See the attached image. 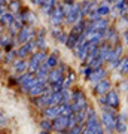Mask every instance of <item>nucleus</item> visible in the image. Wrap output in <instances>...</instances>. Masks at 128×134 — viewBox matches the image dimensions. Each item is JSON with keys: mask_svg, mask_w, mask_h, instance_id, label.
I'll return each instance as SVG.
<instances>
[{"mask_svg": "<svg viewBox=\"0 0 128 134\" xmlns=\"http://www.w3.org/2000/svg\"><path fill=\"white\" fill-rule=\"evenodd\" d=\"M63 12L66 15V23L67 24L75 25L77 21H81L84 18L81 10V3H63L61 5Z\"/></svg>", "mask_w": 128, "mask_h": 134, "instance_id": "nucleus-1", "label": "nucleus"}, {"mask_svg": "<svg viewBox=\"0 0 128 134\" xmlns=\"http://www.w3.org/2000/svg\"><path fill=\"white\" fill-rule=\"evenodd\" d=\"M116 116L115 115L113 109H109V107H106L103 109V113H101V124L104 127L109 133H113V130L116 128Z\"/></svg>", "mask_w": 128, "mask_h": 134, "instance_id": "nucleus-2", "label": "nucleus"}, {"mask_svg": "<svg viewBox=\"0 0 128 134\" xmlns=\"http://www.w3.org/2000/svg\"><path fill=\"white\" fill-rule=\"evenodd\" d=\"M46 58H48V55H46L45 51H37V52H34L33 55L30 57V61H29V73L36 75V72L39 70V67L46 61Z\"/></svg>", "mask_w": 128, "mask_h": 134, "instance_id": "nucleus-3", "label": "nucleus"}, {"mask_svg": "<svg viewBox=\"0 0 128 134\" xmlns=\"http://www.w3.org/2000/svg\"><path fill=\"white\" fill-rule=\"evenodd\" d=\"M70 103H71V106H73V113L88 107L86 97H85V94H84L81 90H76V91L71 92V100H70Z\"/></svg>", "mask_w": 128, "mask_h": 134, "instance_id": "nucleus-4", "label": "nucleus"}, {"mask_svg": "<svg viewBox=\"0 0 128 134\" xmlns=\"http://www.w3.org/2000/svg\"><path fill=\"white\" fill-rule=\"evenodd\" d=\"M36 31H34L30 25H24L23 29L19 30V33L16 34V40L15 42L19 43V45H24V43H29L31 40H36Z\"/></svg>", "mask_w": 128, "mask_h": 134, "instance_id": "nucleus-5", "label": "nucleus"}, {"mask_svg": "<svg viewBox=\"0 0 128 134\" xmlns=\"http://www.w3.org/2000/svg\"><path fill=\"white\" fill-rule=\"evenodd\" d=\"M37 48V45H36V40H31V42H29V43H24V45H21L18 49H15L16 51V57L18 58H25V57H29L30 54L33 55L36 51L34 49Z\"/></svg>", "mask_w": 128, "mask_h": 134, "instance_id": "nucleus-6", "label": "nucleus"}, {"mask_svg": "<svg viewBox=\"0 0 128 134\" xmlns=\"http://www.w3.org/2000/svg\"><path fill=\"white\" fill-rule=\"evenodd\" d=\"M64 19H66V15H64V12H63L61 5H58L57 8L49 14V21H51V24H52L54 27L61 25L63 23H64Z\"/></svg>", "mask_w": 128, "mask_h": 134, "instance_id": "nucleus-7", "label": "nucleus"}, {"mask_svg": "<svg viewBox=\"0 0 128 134\" xmlns=\"http://www.w3.org/2000/svg\"><path fill=\"white\" fill-rule=\"evenodd\" d=\"M107 29H109V19L106 18H98L95 21H90L88 25H86V30H92V31H103L104 33Z\"/></svg>", "mask_w": 128, "mask_h": 134, "instance_id": "nucleus-8", "label": "nucleus"}, {"mask_svg": "<svg viewBox=\"0 0 128 134\" xmlns=\"http://www.w3.org/2000/svg\"><path fill=\"white\" fill-rule=\"evenodd\" d=\"M46 86H48V82H42V81H37V79H36V82L31 85V88H30L27 92H29L31 97L43 96L45 91H46Z\"/></svg>", "mask_w": 128, "mask_h": 134, "instance_id": "nucleus-9", "label": "nucleus"}, {"mask_svg": "<svg viewBox=\"0 0 128 134\" xmlns=\"http://www.w3.org/2000/svg\"><path fill=\"white\" fill-rule=\"evenodd\" d=\"M34 82H36V75H31V73H23V75H19V77H18L19 86H23L25 91H29Z\"/></svg>", "mask_w": 128, "mask_h": 134, "instance_id": "nucleus-10", "label": "nucleus"}, {"mask_svg": "<svg viewBox=\"0 0 128 134\" xmlns=\"http://www.w3.org/2000/svg\"><path fill=\"white\" fill-rule=\"evenodd\" d=\"M70 128V116H58L54 119V130L55 131H67Z\"/></svg>", "mask_w": 128, "mask_h": 134, "instance_id": "nucleus-11", "label": "nucleus"}, {"mask_svg": "<svg viewBox=\"0 0 128 134\" xmlns=\"http://www.w3.org/2000/svg\"><path fill=\"white\" fill-rule=\"evenodd\" d=\"M104 98H106V107H109V109H118L119 107V96L116 91L112 90L104 96Z\"/></svg>", "mask_w": 128, "mask_h": 134, "instance_id": "nucleus-12", "label": "nucleus"}, {"mask_svg": "<svg viewBox=\"0 0 128 134\" xmlns=\"http://www.w3.org/2000/svg\"><path fill=\"white\" fill-rule=\"evenodd\" d=\"M94 91H95V94H97V96H100V97H101V96H106L107 92L112 91V83H110L107 79H104V81L98 82V83L95 85Z\"/></svg>", "mask_w": 128, "mask_h": 134, "instance_id": "nucleus-13", "label": "nucleus"}, {"mask_svg": "<svg viewBox=\"0 0 128 134\" xmlns=\"http://www.w3.org/2000/svg\"><path fill=\"white\" fill-rule=\"evenodd\" d=\"M43 116L46 118V119H57L58 116H61V110H60V104L58 106H51V107H46V109H43Z\"/></svg>", "mask_w": 128, "mask_h": 134, "instance_id": "nucleus-14", "label": "nucleus"}, {"mask_svg": "<svg viewBox=\"0 0 128 134\" xmlns=\"http://www.w3.org/2000/svg\"><path fill=\"white\" fill-rule=\"evenodd\" d=\"M98 6H95V2L94 0H84L81 3V10H82V15H84V18L88 16L91 12H94Z\"/></svg>", "mask_w": 128, "mask_h": 134, "instance_id": "nucleus-15", "label": "nucleus"}, {"mask_svg": "<svg viewBox=\"0 0 128 134\" xmlns=\"http://www.w3.org/2000/svg\"><path fill=\"white\" fill-rule=\"evenodd\" d=\"M12 69H14L15 73H18V75H23L25 70H29V63L23 60V58H16L14 63H12Z\"/></svg>", "mask_w": 128, "mask_h": 134, "instance_id": "nucleus-16", "label": "nucleus"}, {"mask_svg": "<svg viewBox=\"0 0 128 134\" xmlns=\"http://www.w3.org/2000/svg\"><path fill=\"white\" fill-rule=\"evenodd\" d=\"M49 73H51V69L46 63H43L42 66L39 67V70L36 72V79L42 82H48V77H49Z\"/></svg>", "mask_w": 128, "mask_h": 134, "instance_id": "nucleus-17", "label": "nucleus"}, {"mask_svg": "<svg viewBox=\"0 0 128 134\" xmlns=\"http://www.w3.org/2000/svg\"><path fill=\"white\" fill-rule=\"evenodd\" d=\"M127 0H116L113 3V8H112V12L113 14H119V15H127Z\"/></svg>", "mask_w": 128, "mask_h": 134, "instance_id": "nucleus-18", "label": "nucleus"}, {"mask_svg": "<svg viewBox=\"0 0 128 134\" xmlns=\"http://www.w3.org/2000/svg\"><path fill=\"white\" fill-rule=\"evenodd\" d=\"M106 76H107V72H106L104 69L101 67V69H97V70H94V72H92V75H91V77L88 79V81H90V82H94L95 85H97L98 82L104 81Z\"/></svg>", "mask_w": 128, "mask_h": 134, "instance_id": "nucleus-19", "label": "nucleus"}, {"mask_svg": "<svg viewBox=\"0 0 128 134\" xmlns=\"http://www.w3.org/2000/svg\"><path fill=\"white\" fill-rule=\"evenodd\" d=\"M115 131L119 134L127 133V119H125V115L124 113H119L116 116V128H115Z\"/></svg>", "mask_w": 128, "mask_h": 134, "instance_id": "nucleus-20", "label": "nucleus"}, {"mask_svg": "<svg viewBox=\"0 0 128 134\" xmlns=\"http://www.w3.org/2000/svg\"><path fill=\"white\" fill-rule=\"evenodd\" d=\"M0 21H2V27H10V24L15 21V16L10 12L3 10L2 15H0Z\"/></svg>", "mask_w": 128, "mask_h": 134, "instance_id": "nucleus-21", "label": "nucleus"}, {"mask_svg": "<svg viewBox=\"0 0 128 134\" xmlns=\"http://www.w3.org/2000/svg\"><path fill=\"white\" fill-rule=\"evenodd\" d=\"M52 36H54V39H57L58 42L67 43V37H69V34H66L63 30L58 29V27H54V29H52Z\"/></svg>", "mask_w": 128, "mask_h": 134, "instance_id": "nucleus-22", "label": "nucleus"}, {"mask_svg": "<svg viewBox=\"0 0 128 134\" xmlns=\"http://www.w3.org/2000/svg\"><path fill=\"white\" fill-rule=\"evenodd\" d=\"M48 101H49V96L48 94H43V96H39V97H34V104L40 107V109H46L48 107Z\"/></svg>", "mask_w": 128, "mask_h": 134, "instance_id": "nucleus-23", "label": "nucleus"}, {"mask_svg": "<svg viewBox=\"0 0 128 134\" xmlns=\"http://www.w3.org/2000/svg\"><path fill=\"white\" fill-rule=\"evenodd\" d=\"M45 63L49 66V69H51V70H52V69H55V67H58V66H60V61H58V54L57 52L49 54Z\"/></svg>", "mask_w": 128, "mask_h": 134, "instance_id": "nucleus-24", "label": "nucleus"}, {"mask_svg": "<svg viewBox=\"0 0 128 134\" xmlns=\"http://www.w3.org/2000/svg\"><path fill=\"white\" fill-rule=\"evenodd\" d=\"M57 6H58V5H57V0H48L46 3L42 6V10L45 12V14L49 15L54 9H55V8H57Z\"/></svg>", "mask_w": 128, "mask_h": 134, "instance_id": "nucleus-25", "label": "nucleus"}, {"mask_svg": "<svg viewBox=\"0 0 128 134\" xmlns=\"http://www.w3.org/2000/svg\"><path fill=\"white\" fill-rule=\"evenodd\" d=\"M36 45H37L39 51H45L46 49V42H45V36H43V31L39 33V36L36 37Z\"/></svg>", "mask_w": 128, "mask_h": 134, "instance_id": "nucleus-26", "label": "nucleus"}, {"mask_svg": "<svg viewBox=\"0 0 128 134\" xmlns=\"http://www.w3.org/2000/svg\"><path fill=\"white\" fill-rule=\"evenodd\" d=\"M40 128H42V131H51V130H54V121L51 119H42L40 121Z\"/></svg>", "mask_w": 128, "mask_h": 134, "instance_id": "nucleus-27", "label": "nucleus"}, {"mask_svg": "<svg viewBox=\"0 0 128 134\" xmlns=\"http://www.w3.org/2000/svg\"><path fill=\"white\" fill-rule=\"evenodd\" d=\"M97 12H98V15L103 18V16H106V15H109L110 12H112V9L109 8V5H106V3H101V5L97 8Z\"/></svg>", "mask_w": 128, "mask_h": 134, "instance_id": "nucleus-28", "label": "nucleus"}, {"mask_svg": "<svg viewBox=\"0 0 128 134\" xmlns=\"http://www.w3.org/2000/svg\"><path fill=\"white\" fill-rule=\"evenodd\" d=\"M75 79H76V75H75V72H69L64 76V88H69V86H71V83L75 82Z\"/></svg>", "mask_w": 128, "mask_h": 134, "instance_id": "nucleus-29", "label": "nucleus"}, {"mask_svg": "<svg viewBox=\"0 0 128 134\" xmlns=\"http://www.w3.org/2000/svg\"><path fill=\"white\" fill-rule=\"evenodd\" d=\"M9 8H10V10H12V14H19V9H21V3H19V0L10 2Z\"/></svg>", "mask_w": 128, "mask_h": 134, "instance_id": "nucleus-30", "label": "nucleus"}, {"mask_svg": "<svg viewBox=\"0 0 128 134\" xmlns=\"http://www.w3.org/2000/svg\"><path fill=\"white\" fill-rule=\"evenodd\" d=\"M84 128H85V124H77V125H75L73 128L69 130V133L70 134H82L84 133Z\"/></svg>", "mask_w": 128, "mask_h": 134, "instance_id": "nucleus-31", "label": "nucleus"}, {"mask_svg": "<svg viewBox=\"0 0 128 134\" xmlns=\"http://www.w3.org/2000/svg\"><path fill=\"white\" fill-rule=\"evenodd\" d=\"M119 72L122 75H127L128 73V57L127 58H122V61L119 64Z\"/></svg>", "mask_w": 128, "mask_h": 134, "instance_id": "nucleus-32", "label": "nucleus"}, {"mask_svg": "<svg viewBox=\"0 0 128 134\" xmlns=\"http://www.w3.org/2000/svg\"><path fill=\"white\" fill-rule=\"evenodd\" d=\"M9 45H10V37H9V36H2V48L5 49L6 52H8V51H10Z\"/></svg>", "mask_w": 128, "mask_h": 134, "instance_id": "nucleus-33", "label": "nucleus"}, {"mask_svg": "<svg viewBox=\"0 0 128 134\" xmlns=\"http://www.w3.org/2000/svg\"><path fill=\"white\" fill-rule=\"evenodd\" d=\"M31 2H33V3H34L36 6H40V8H42V6L45 5V3H46L48 0H31Z\"/></svg>", "mask_w": 128, "mask_h": 134, "instance_id": "nucleus-34", "label": "nucleus"}, {"mask_svg": "<svg viewBox=\"0 0 128 134\" xmlns=\"http://www.w3.org/2000/svg\"><path fill=\"white\" fill-rule=\"evenodd\" d=\"M124 39H125V43L128 45V30L125 31V33H124Z\"/></svg>", "mask_w": 128, "mask_h": 134, "instance_id": "nucleus-35", "label": "nucleus"}, {"mask_svg": "<svg viewBox=\"0 0 128 134\" xmlns=\"http://www.w3.org/2000/svg\"><path fill=\"white\" fill-rule=\"evenodd\" d=\"M76 0H64V3H75Z\"/></svg>", "mask_w": 128, "mask_h": 134, "instance_id": "nucleus-36", "label": "nucleus"}, {"mask_svg": "<svg viewBox=\"0 0 128 134\" xmlns=\"http://www.w3.org/2000/svg\"><path fill=\"white\" fill-rule=\"evenodd\" d=\"M58 134H70V133H69V130H67V131H58Z\"/></svg>", "mask_w": 128, "mask_h": 134, "instance_id": "nucleus-37", "label": "nucleus"}, {"mask_svg": "<svg viewBox=\"0 0 128 134\" xmlns=\"http://www.w3.org/2000/svg\"><path fill=\"white\" fill-rule=\"evenodd\" d=\"M2 125H5V115L2 113Z\"/></svg>", "mask_w": 128, "mask_h": 134, "instance_id": "nucleus-38", "label": "nucleus"}, {"mask_svg": "<svg viewBox=\"0 0 128 134\" xmlns=\"http://www.w3.org/2000/svg\"><path fill=\"white\" fill-rule=\"evenodd\" d=\"M116 0H107V3H115Z\"/></svg>", "mask_w": 128, "mask_h": 134, "instance_id": "nucleus-39", "label": "nucleus"}, {"mask_svg": "<svg viewBox=\"0 0 128 134\" xmlns=\"http://www.w3.org/2000/svg\"><path fill=\"white\" fill-rule=\"evenodd\" d=\"M40 134H51V133H49V131H42Z\"/></svg>", "mask_w": 128, "mask_h": 134, "instance_id": "nucleus-40", "label": "nucleus"}]
</instances>
